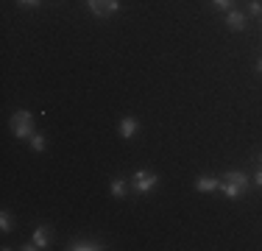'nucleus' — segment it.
Returning <instances> with one entry per match:
<instances>
[{
	"label": "nucleus",
	"mask_w": 262,
	"mask_h": 251,
	"mask_svg": "<svg viewBox=\"0 0 262 251\" xmlns=\"http://www.w3.org/2000/svg\"><path fill=\"white\" fill-rule=\"evenodd\" d=\"M86 6L95 17H112L120 9V0H86Z\"/></svg>",
	"instance_id": "20e7f679"
},
{
	"label": "nucleus",
	"mask_w": 262,
	"mask_h": 251,
	"mask_svg": "<svg viewBox=\"0 0 262 251\" xmlns=\"http://www.w3.org/2000/svg\"><path fill=\"white\" fill-rule=\"evenodd\" d=\"M137 129H140V126H137L134 117H123V120H120V137H123V140H134Z\"/></svg>",
	"instance_id": "423d86ee"
},
{
	"label": "nucleus",
	"mask_w": 262,
	"mask_h": 251,
	"mask_svg": "<svg viewBox=\"0 0 262 251\" xmlns=\"http://www.w3.org/2000/svg\"><path fill=\"white\" fill-rule=\"evenodd\" d=\"M0 229L3 232H11V212H0Z\"/></svg>",
	"instance_id": "f8f14e48"
},
{
	"label": "nucleus",
	"mask_w": 262,
	"mask_h": 251,
	"mask_svg": "<svg viewBox=\"0 0 262 251\" xmlns=\"http://www.w3.org/2000/svg\"><path fill=\"white\" fill-rule=\"evenodd\" d=\"M215 9H223V11H232L234 9V0H212Z\"/></svg>",
	"instance_id": "4468645a"
},
{
	"label": "nucleus",
	"mask_w": 262,
	"mask_h": 251,
	"mask_svg": "<svg viewBox=\"0 0 262 251\" xmlns=\"http://www.w3.org/2000/svg\"><path fill=\"white\" fill-rule=\"evenodd\" d=\"M11 131H14V137H20V140H31V134H34V115L26 109H17L14 115H11Z\"/></svg>",
	"instance_id": "f03ea898"
},
{
	"label": "nucleus",
	"mask_w": 262,
	"mask_h": 251,
	"mask_svg": "<svg viewBox=\"0 0 262 251\" xmlns=\"http://www.w3.org/2000/svg\"><path fill=\"white\" fill-rule=\"evenodd\" d=\"M221 187V176H198L195 179V190L198 193H212Z\"/></svg>",
	"instance_id": "39448f33"
},
{
	"label": "nucleus",
	"mask_w": 262,
	"mask_h": 251,
	"mask_svg": "<svg viewBox=\"0 0 262 251\" xmlns=\"http://www.w3.org/2000/svg\"><path fill=\"white\" fill-rule=\"evenodd\" d=\"M112 196L115 198H126V193H128V181L126 179H120V176H117V179H112Z\"/></svg>",
	"instance_id": "9d476101"
},
{
	"label": "nucleus",
	"mask_w": 262,
	"mask_h": 251,
	"mask_svg": "<svg viewBox=\"0 0 262 251\" xmlns=\"http://www.w3.org/2000/svg\"><path fill=\"white\" fill-rule=\"evenodd\" d=\"M31 148H34V151H45V148H48L45 137H42V134H36V131H34V134H31Z\"/></svg>",
	"instance_id": "9b49d317"
},
{
	"label": "nucleus",
	"mask_w": 262,
	"mask_h": 251,
	"mask_svg": "<svg viewBox=\"0 0 262 251\" xmlns=\"http://www.w3.org/2000/svg\"><path fill=\"white\" fill-rule=\"evenodd\" d=\"M251 184L262 190V165H257V171H254V176H251Z\"/></svg>",
	"instance_id": "2eb2a0df"
},
{
	"label": "nucleus",
	"mask_w": 262,
	"mask_h": 251,
	"mask_svg": "<svg viewBox=\"0 0 262 251\" xmlns=\"http://www.w3.org/2000/svg\"><path fill=\"white\" fill-rule=\"evenodd\" d=\"M248 187H251V179L243 171H226L221 176V187H217V190L226 198H240V196H246Z\"/></svg>",
	"instance_id": "f257e3e1"
},
{
	"label": "nucleus",
	"mask_w": 262,
	"mask_h": 251,
	"mask_svg": "<svg viewBox=\"0 0 262 251\" xmlns=\"http://www.w3.org/2000/svg\"><path fill=\"white\" fill-rule=\"evenodd\" d=\"M157 173L154 171H145V168H140V171H137L134 176H131V187H134L137 193H140V196H145V193H151L154 187H157Z\"/></svg>",
	"instance_id": "7ed1b4c3"
},
{
	"label": "nucleus",
	"mask_w": 262,
	"mask_h": 251,
	"mask_svg": "<svg viewBox=\"0 0 262 251\" xmlns=\"http://www.w3.org/2000/svg\"><path fill=\"white\" fill-rule=\"evenodd\" d=\"M226 25L232 31H243V28H246V14H243V11H237V9H232L226 14Z\"/></svg>",
	"instance_id": "0eeeda50"
},
{
	"label": "nucleus",
	"mask_w": 262,
	"mask_h": 251,
	"mask_svg": "<svg viewBox=\"0 0 262 251\" xmlns=\"http://www.w3.org/2000/svg\"><path fill=\"white\" fill-rule=\"evenodd\" d=\"M17 3H20V6H28V9H34V6H39L42 0H17Z\"/></svg>",
	"instance_id": "dca6fc26"
},
{
	"label": "nucleus",
	"mask_w": 262,
	"mask_h": 251,
	"mask_svg": "<svg viewBox=\"0 0 262 251\" xmlns=\"http://www.w3.org/2000/svg\"><path fill=\"white\" fill-rule=\"evenodd\" d=\"M67 248H70V251H98V248H103V246L98 240H73Z\"/></svg>",
	"instance_id": "1a4fd4ad"
},
{
	"label": "nucleus",
	"mask_w": 262,
	"mask_h": 251,
	"mask_svg": "<svg viewBox=\"0 0 262 251\" xmlns=\"http://www.w3.org/2000/svg\"><path fill=\"white\" fill-rule=\"evenodd\" d=\"M248 14H251V17H262V3H259V0H248Z\"/></svg>",
	"instance_id": "ddd939ff"
},
{
	"label": "nucleus",
	"mask_w": 262,
	"mask_h": 251,
	"mask_svg": "<svg viewBox=\"0 0 262 251\" xmlns=\"http://www.w3.org/2000/svg\"><path fill=\"white\" fill-rule=\"evenodd\" d=\"M257 165H262V154H257Z\"/></svg>",
	"instance_id": "a211bd4d"
},
{
	"label": "nucleus",
	"mask_w": 262,
	"mask_h": 251,
	"mask_svg": "<svg viewBox=\"0 0 262 251\" xmlns=\"http://www.w3.org/2000/svg\"><path fill=\"white\" fill-rule=\"evenodd\" d=\"M259 20H262V17H259Z\"/></svg>",
	"instance_id": "6ab92c4d"
},
{
	"label": "nucleus",
	"mask_w": 262,
	"mask_h": 251,
	"mask_svg": "<svg viewBox=\"0 0 262 251\" xmlns=\"http://www.w3.org/2000/svg\"><path fill=\"white\" fill-rule=\"evenodd\" d=\"M257 73H262V59L257 61Z\"/></svg>",
	"instance_id": "f3484780"
},
{
	"label": "nucleus",
	"mask_w": 262,
	"mask_h": 251,
	"mask_svg": "<svg viewBox=\"0 0 262 251\" xmlns=\"http://www.w3.org/2000/svg\"><path fill=\"white\" fill-rule=\"evenodd\" d=\"M34 243H36V248H48L51 246V229H48V226H39V229L34 232Z\"/></svg>",
	"instance_id": "6e6552de"
}]
</instances>
